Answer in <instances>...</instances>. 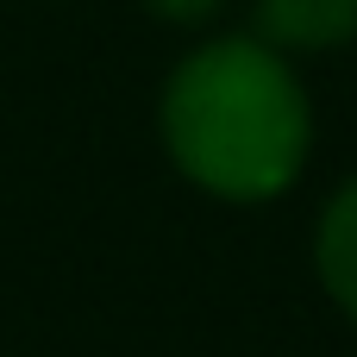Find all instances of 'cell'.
I'll use <instances>...</instances> for the list:
<instances>
[{
    "label": "cell",
    "mask_w": 357,
    "mask_h": 357,
    "mask_svg": "<svg viewBox=\"0 0 357 357\" xmlns=\"http://www.w3.org/2000/svg\"><path fill=\"white\" fill-rule=\"evenodd\" d=\"M157 138L188 188L226 207H264L307 176L314 100L295 56L251 31H213L163 75Z\"/></svg>",
    "instance_id": "1"
},
{
    "label": "cell",
    "mask_w": 357,
    "mask_h": 357,
    "mask_svg": "<svg viewBox=\"0 0 357 357\" xmlns=\"http://www.w3.org/2000/svg\"><path fill=\"white\" fill-rule=\"evenodd\" d=\"M245 31L282 56H333L357 44V0H251Z\"/></svg>",
    "instance_id": "2"
},
{
    "label": "cell",
    "mask_w": 357,
    "mask_h": 357,
    "mask_svg": "<svg viewBox=\"0 0 357 357\" xmlns=\"http://www.w3.org/2000/svg\"><path fill=\"white\" fill-rule=\"evenodd\" d=\"M314 276H320V295L357 326V176L326 195L314 220Z\"/></svg>",
    "instance_id": "3"
},
{
    "label": "cell",
    "mask_w": 357,
    "mask_h": 357,
    "mask_svg": "<svg viewBox=\"0 0 357 357\" xmlns=\"http://www.w3.org/2000/svg\"><path fill=\"white\" fill-rule=\"evenodd\" d=\"M157 25H176V31H207L220 13H226V0H138Z\"/></svg>",
    "instance_id": "4"
}]
</instances>
